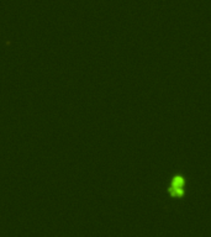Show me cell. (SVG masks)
<instances>
[{"label":"cell","instance_id":"1","mask_svg":"<svg viewBox=\"0 0 211 237\" xmlns=\"http://www.w3.org/2000/svg\"><path fill=\"white\" fill-rule=\"evenodd\" d=\"M173 188H172V192L174 194H181L183 193V179L181 178H176L173 180Z\"/></svg>","mask_w":211,"mask_h":237}]
</instances>
